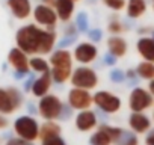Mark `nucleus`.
I'll return each mask as SVG.
<instances>
[{
  "label": "nucleus",
  "mask_w": 154,
  "mask_h": 145,
  "mask_svg": "<svg viewBox=\"0 0 154 145\" xmlns=\"http://www.w3.org/2000/svg\"><path fill=\"white\" fill-rule=\"evenodd\" d=\"M109 77H110V80L113 82V83H122L124 80H125V72L122 71V69H112L110 71V74H109Z\"/></svg>",
  "instance_id": "c85d7f7f"
},
{
  "label": "nucleus",
  "mask_w": 154,
  "mask_h": 145,
  "mask_svg": "<svg viewBox=\"0 0 154 145\" xmlns=\"http://www.w3.org/2000/svg\"><path fill=\"white\" fill-rule=\"evenodd\" d=\"M72 2H74V3H77V2H80V0H72Z\"/></svg>",
  "instance_id": "58836bf2"
},
{
  "label": "nucleus",
  "mask_w": 154,
  "mask_h": 145,
  "mask_svg": "<svg viewBox=\"0 0 154 145\" xmlns=\"http://www.w3.org/2000/svg\"><path fill=\"white\" fill-rule=\"evenodd\" d=\"M151 38H154V30H152V32H151Z\"/></svg>",
  "instance_id": "4c0bfd02"
},
{
  "label": "nucleus",
  "mask_w": 154,
  "mask_h": 145,
  "mask_svg": "<svg viewBox=\"0 0 154 145\" xmlns=\"http://www.w3.org/2000/svg\"><path fill=\"white\" fill-rule=\"evenodd\" d=\"M151 2H152V9H154V0H151Z\"/></svg>",
  "instance_id": "ea45409f"
},
{
  "label": "nucleus",
  "mask_w": 154,
  "mask_h": 145,
  "mask_svg": "<svg viewBox=\"0 0 154 145\" xmlns=\"http://www.w3.org/2000/svg\"><path fill=\"white\" fill-rule=\"evenodd\" d=\"M32 17L38 26H41L44 29H51V30H54V27L57 26V21H59L57 15L54 12V8L47 6L44 3H39L32 9Z\"/></svg>",
  "instance_id": "9b49d317"
},
{
  "label": "nucleus",
  "mask_w": 154,
  "mask_h": 145,
  "mask_svg": "<svg viewBox=\"0 0 154 145\" xmlns=\"http://www.w3.org/2000/svg\"><path fill=\"white\" fill-rule=\"evenodd\" d=\"M72 54L66 48H56L50 53V74L53 79V83L63 85L69 82L71 72H72Z\"/></svg>",
  "instance_id": "f03ea898"
},
{
  "label": "nucleus",
  "mask_w": 154,
  "mask_h": 145,
  "mask_svg": "<svg viewBox=\"0 0 154 145\" xmlns=\"http://www.w3.org/2000/svg\"><path fill=\"white\" fill-rule=\"evenodd\" d=\"M128 127L136 134H143L151 128V119L143 112H131L128 116Z\"/></svg>",
  "instance_id": "dca6fc26"
},
{
  "label": "nucleus",
  "mask_w": 154,
  "mask_h": 145,
  "mask_svg": "<svg viewBox=\"0 0 154 145\" xmlns=\"http://www.w3.org/2000/svg\"><path fill=\"white\" fill-rule=\"evenodd\" d=\"M29 68H30V71H35V72H38V74H42V72L50 71V63L41 54H33V56L29 57Z\"/></svg>",
  "instance_id": "5701e85b"
},
{
  "label": "nucleus",
  "mask_w": 154,
  "mask_h": 145,
  "mask_svg": "<svg viewBox=\"0 0 154 145\" xmlns=\"http://www.w3.org/2000/svg\"><path fill=\"white\" fill-rule=\"evenodd\" d=\"M66 104L75 112L91 109V106H92V94H91V91L72 86L68 91V94H66Z\"/></svg>",
  "instance_id": "1a4fd4ad"
},
{
  "label": "nucleus",
  "mask_w": 154,
  "mask_h": 145,
  "mask_svg": "<svg viewBox=\"0 0 154 145\" xmlns=\"http://www.w3.org/2000/svg\"><path fill=\"white\" fill-rule=\"evenodd\" d=\"M65 103L54 94H45L36 104V112L44 121H60Z\"/></svg>",
  "instance_id": "7ed1b4c3"
},
{
  "label": "nucleus",
  "mask_w": 154,
  "mask_h": 145,
  "mask_svg": "<svg viewBox=\"0 0 154 145\" xmlns=\"http://www.w3.org/2000/svg\"><path fill=\"white\" fill-rule=\"evenodd\" d=\"M98 57V47L91 41H82L72 50V59L80 65H89Z\"/></svg>",
  "instance_id": "f8f14e48"
},
{
  "label": "nucleus",
  "mask_w": 154,
  "mask_h": 145,
  "mask_svg": "<svg viewBox=\"0 0 154 145\" xmlns=\"http://www.w3.org/2000/svg\"><path fill=\"white\" fill-rule=\"evenodd\" d=\"M12 128L15 136L23 140L35 142L39 137V122L36 121V118H33L29 113L15 118V121L12 122Z\"/></svg>",
  "instance_id": "20e7f679"
},
{
  "label": "nucleus",
  "mask_w": 154,
  "mask_h": 145,
  "mask_svg": "<svg viewBox=\"0 0 154 145\" xmlns=\"http://www.w3.org/2000/svg\"><path fill=\"white\" fill-rule=\"evenodd\" d=\"M152 106H154V104H152Z\"/></svg>",
  "instance_id": "79ce46f5"
},
{
  "label": "nucleus",
  "mask_w": 154,
  "mask_h": 145,
  "mask_svg": "<svg viewBox=\"0 0 154 145\" xmlns=\"http://www.w3.org/2000/svg\"><path fill=\"white\" fill-rule=\"evenodd\" d=\"M104 62H106L107 65H115V63H116V57L112 56L110 53H107V54L104 56Z\"/></svg>",
  "instance_id": "f704fd0d"
},
{
  "label": "nucleus",
  "mask_w": 154,
  "mask_h": 145,
  "mask_svg": "<svg viewBox=\"0 0 154 145\" xmlns=\"http://www.w3.org/2000/svg\"><path fill=\"white\" fill-rule=\"evenodd\" d=\"M71 86L74 88H82L86 91H92L98 86V74L94 68H91L89 65H80L72 69L71 77H69Z\"/></svg>",
  "instance_id": "39448f33"
},
{
  "label": "nucleus",
  "mask_w": 154,
  "mask_h": 145,
  "mask_svg": "<svg viewBox=\"0 0 154 145\" xmlns=\"http://www.w3.org/2000/svg\"><path fill=\"white\" fill-rule=\"evenodd\" d=\"M89 145H113V140L110 134L106 131V128L100 124L97 130L89 136Z\"/></svg>",
  "instance_id": "4be33fe9"
},
{
  "label": "nucleus",
  "mask_w": 154,
  "mask_h": 145,
  "mask_svg": "<svg viewBox=\"0 0 154 145\" xmlns=\"http://www.w3.org/2000/svg\"><path fill=\"white\" fill-rule=\"evenodd\" d=\"M148 91H149V94L154 97V79L152 80H149V85H148Z\"/></svg>",
  "instance_id": "c9c22d12"
},
{
  "label": "nucleus",
  "mask_w": 154,
  "mask_h": 145,
  "mask_svg": "<svg viewBox=\"0 0 154 145\" xmlns=\"http://www.w3.org/2000/svg\"><path fill=\"white\" fill-rule=\"evenodd\" d=\"M125 2L127 0H103L104 6H107L109 9L115 11V12H119L125 8Z\"/></svg>",
  "instance_id": "a878e982"
},
{
  "label": "nucleus",
  "mask_w": 154,
  "mask_h": 145,
  "mask_svg": "<svg viewBox=\"0 0 154 145\" xmlns=\"http://www.w3.org/2000/svg\"><path fill=\"white\" fill-rule=\"evenodd\" d=\"M54 12L57 15V20L62 23L71 21L74 12H75V3L72 0H54Z\"/></svg>",
  "instance_id": "a211bd4d"
},
{
  "label": "nucleus",
  "mask_w": 154,
  "mask_h": 145,
  "mask_svg": "<svg viewBox=\"0 0 154 145\" xmlns=\"http://www.w3.org/2000/svg\"><path fill=\"white\" fill-rule=\"evenodd\" d=\"M24 104V94L17 86L0 88V113L12 115Z\"/></svg>",
  "instance_id": "423d86ee"
},
{
  "label": "nucleus",
  "mask_w": 154,
  "mask_h": 145,
  "mask_svg": "<svg viewBox=\"0 0 154 145\" xmlns=\"http://www.w3.org/2000/svg\"><path fill=\"white\" fill-rule=\"evenodd\" d=\"M57 35L51 29H44L38 24L21 26L15 33V47L23 50L27 56L48 54L53 51Z\"/></svg>",
  "instance_id": "f257e3e1"
},
{
  "label": "nucleus",
  "mask_w": 154,
  "mask_h": 145,
  "mask_svg": "<svg viewBox=\"0 0 154 145\" xmlns=\"http://www.w3.org/2000/svg\"><path fill=\"white\" fill-rule=\"evenodd\" d=\"M56 134H62V127L57 121H44L42 124H39V137H38V140L50 137V136H56Z\"/></svg>",
  "instance_id": "412c9836"
},
{
  "label": "nucleus",
  "mask_w": 154,
  "mask_h": 145,
  "mask_svg": "<svg viewBox=\"0 0 154 145\" xmlns=\"http://www.w3.org/2000/svg\"><path fill=\"white\" fill-rule=\"evenodd\" d=\"M8 63L14 68L17 79H24L26 76L30 74L29 56L23 50H20L18 47H14V48L9 50V53H8Z\"/></svg>",
  "instance_id": "9d476101"
},
{
  "label": "nucleus",
  "mask_w": 154,
  "mask_h": 145,
  "mask_svg": "<svg viewBox=\"0 0 154 145\" xmlns=\"http://www.w3.org/2000/svg\"><path fill=\"white\" fill-rule=\"evenodd\" d=\"M88 24H89V21H88V15L83 12V14H79V17H77V29L79 30H82V32H86L88 30Z\"/></svg>",
  "instance_id": "c756f323"
},
{
  "label": "nucleus",
  "mask_w": 154,
  "mask_h": 145,
  "mask_svg": "<svg viewBox=\"0 0 154 145\" xmlns=\"http://www.w3.org/2000/svg\"><path fill=\"white\" fill-rule=\"evenodd\" d=\"M39 142H41V145H68V143H66V140L62 137V134L50 136V137L41 139Z\"/></svg>",
  "instance_id": "cd10ccee"
},
{
  "label": "nucleus",
  "mask_w": 154,
  "mask_h": 145,
  "mask_svg": "<svg viewBox=\"0 0 154 145\" xmlns=\"http://www.w3.org/2000/svg\"><path fill=\"white\" fill-rule=\"evenodd\" d=\"M154 104V97L148 89L136 86L128 95V107L131 112H145Z\"/></svg>",
  "instance_id": "6e6552de"
},
{
  "label": "nucleus",
  "mask_w": 154,
  "mask_h": 145,
  "mask_svg": "<svg viewBox=\"0 0 154 145\" xmlns=\"http://www.w3.org/2000/svg\"><path fill=\"white\" fill-rule=\"evenodd\" d=\"M106 45H107V53H110L116 59L124 57L127 54V51H128V44H127V41L121 35L109 36L107 41H106Z\"/></svg>",
  "instance_id": "f3484780"
},
{
  "label": "nucleus",
  "mask_w": 154,
  "mask_h": 145,
  "mask_svg": "<svg viewBox=\"0 0 154 145\" xmlns=\"http://www.w3.org/2000/svg\"><path fill=\"white\" fill-rule=\"evenodd\" d=\"M136 51L143 60L154 63V38L151 36H140L136 42Z\"/></svg>",
  "instance_id": "6ab92c4d"
},
{
  "label": "nucleus",
  "mask_w": 154,
  "mask_h": 145,
  "mask_svg": "<svg viewBox=\"0 0 154 145\" xmlns=\"http://www.w3.org/2000/svg\"><path fill=\"white\" fill-rule=\"evenodd\" d=\"M5 145H33V142H27V140H23V139H20V137L15 136V137L8 139Z\"/></svg>",
  "instance_id": "2f4dec72"
},
{
  "label": "nucleus",
  "mask_w": 154,
  "mask_h": 145,
  "mask_svg": "<svg viewBox=\"0 0 154 145\" xmlns=\"http://www.w3.org/2000/svg\"><path fill=\"white\" fill-rule=\"evenodd\" d=\"M51 86H53V79H51L50 71H47V72H42V74H39L36 79L32 80L29 92L35 98H41V97H44L45 94L50 92Z\"/></svg>",
  "instance_id": "4468645a"
},
{
  "label": "nucleus",
  "mask_w": 154,
  "mask_h": 145,
  "mask_svg": "<svg viewBox=\"0 0 154 145\" xmlns=\"http://www.w3.org/2000/svg\"><path fill=\"white\" fill-rule=\"evenodd\" d=\"M6 5L17 20H27L32 15L33 6L30 0H6Z\"/></svg>",
  "instance_id": "2eb2a0df"
},
{
  "label": "nucleus",
  "mask_w": 154,
  "mask_h": 145,
  "mask_svg": "<svg viewBox=\"0 0 154 145\" xmlns=\"http://www.w3.org/2000/svg\"><path fill=\"white\" fill-rule=\"evenodd\" d=\"M92 104H95L103 113L113 115L121 110L122 101L116 94L101 89V91H97L95 94H92Z\"/></svg>",
  "instance_id": "0eeeda50"
},
{
  "label": "nucleus",
  "mask_w": 154,
  "mask_h": 145,
  "mask_svg": "<svg viewBox=\"0 0 154 145\" xmlns=\"http://www.w3.org/2000/svg\"><path fill=\"white\" fill-rule=\"evenodd\" d=\"M107 32L110 35H121L124 32V24L119 20H110L107 24Z\"/></svg>",
  "instance_id": "bb28decb"
},
{
  "label": "nucleus",
  "mask_w": 154,
  "mask_h": 145,
  "mask_svg": "<svg viewBox=\"0 0 154 145\" xmlns=\"http://www.w3.org/2000/svg\"><path fill=\"white\" fill-rule=\"evenodd\" d=\"M101 38H103V32L100 30V29H94V30H91L89 32V41L91 42H98V41H101Z\"/></svg>",
  "instance_id": "7c9ffc66"
},
{
  "label": "nucleus",
  "mask_w": 154,
  "mask_h": 145,
  "mask_svg": "<svg viewBox=\"0 0 154 145\" xmlns=\"http://www.w3.org/2000/svg\"><path fill=\"white\" fill-rule=\"evenodd\" d=\"M145 145H154V128H149L145 133Z\"/></svg>",
  "instance_id": "473e14b6"
},
{
  "label": "nucleus",
  "mask_w": 154,
  "mask_h": 145,
  "mask_svg": "<svg viewBox=\"0 0 154 145\" xmlns=\"http://www.w3.org/2000/svg\"><path fill=\"white\" fill-rule=\"evenodd\" d=\"M152 119H154V113H152Z\"/></svg>",
  "instance_id": "a19ab883"
},
{
  "label": "nucleus",
  "mask_w": 154,
  "mask_h": 145,
  "mask_svg": "<svg viewBox=\"0 0 154 145\" xmlns=\"http://www.w3.org/2000/svg\"><path fill=\"white\" fill-rule=\"evenodd\" d=\"M41 3H44V5H47V6H54V0H41Z\"/></svg>",
  "instance_id": "e433bc0d"
},
{
  "label": "nucleus",
  "mask_w": 154,
  "mask_h": 145,
  "mask_svg": "<svg viewBox=\"0 0 154 145\" xmlns=\"http://www.w3.org/2000/svg\"><path fill=\"white\" fill-rule=\"evenodd\" d=\"M113 145H139V139H137V134L133 133L131 130L122 128L119 137L116 139V142Z\"/></svg>",
  "instance_id": "393cba45"
},
{
  "label": "nucleus",
  "mask_w": 154,
  "mask_h": 145,
  "mask_svg": "<svg viewBox=\"0 0 154 145\" xmlns=\"http://www.w3.org/2000/svg\"><path fill=\"white\" fill-rule=\"evenodd\" d=\"M74 125L80 133H89L98 127V116L91 109L79 110L74 118Z\"/></svg>",
  "instance_id": "ddd939ff"
},
{
  "label": "nucleus",
  "mask_w": 154,
  "mask_h": 145,
  "mask_svg": "<svg viewBox=\"0 0 154 145\" xmlns=\"http://www.w3.org/2000/svg\"><path fill=\"white\" fill-rule=\"evenodd\" d=\"M8 127H9V119H8V116L3 115V113H0V130H5V128H8Z\"/></svg>",
  "instance_id": "72a5a7b5"
},
{
  "label": "nucleus",
  "mask_w": 154,
  "mask_h": 145,
  "mask_svg": "<svg viewBox=\"0 0 154 145\" xmlns=\"http://www.w3.org/2000/svg\"><path fill=\"white\" fill-rule=\"evenodd\" d=\"M136 74L137 77L143 79V80H152L154 79V63L152 62H148V60H142L137 63L136 66Z\"/></svg>",
  "instance_id": "b1692460"
},
{
  "label": "nucleus",
  "mask_w": 154,
  "mask_h": 145,
  "mask_svg": "<svg viewBox=\"0 0 154 145\" xmlns=\"http://www.w3.org/2000/svg\"><path fill=\"white\" fill-rule=\"evenodd\" d=\"M124 9H125V14L128 18L137 20L145 15L148 5H146V0H127Z\"/></svg>",
  "instance_id": "aec40b11"
}]
</instances>
